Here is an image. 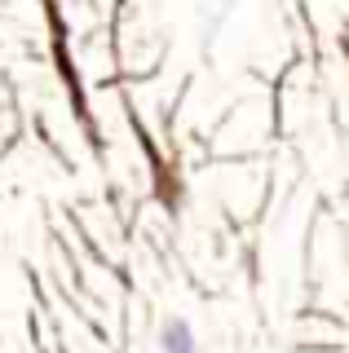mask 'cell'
Segmentation results:
<instances>
[{"mask_svg":"<svg viewBox=\"0 0 349 353\" xmlns=\"http://www.w3.org/2000/svg\"><path fill=\"white\" fill-rule=\"evenodd\" d=\"M159 353H199V336L186 318H168L159 327Z\"/></svg>","mask_w":349,"mask_h":353,"instance_id":"1","label":"cell"}]
</instances>
